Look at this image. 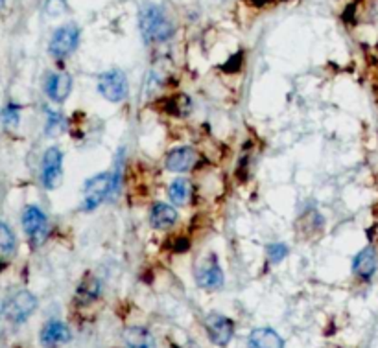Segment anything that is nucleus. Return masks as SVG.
<instances>
[{
    "instance_id": "obj_1",
    "label": "nucleus",
    "mask_w": 378,
    "mask_h": 348,
    "mask_svg": "<svg viewBox=\"0 0 378 348\" xmlns=\"http://www.w3.org/2000/svg\"><path fill=\"white\" fill-rule=\"evenodd\" d=\"M141 30L148 43H165L175 33L174 24L159 6H148L141 14Z\"/></svg>"
},
{
    "instance_id": "obj_2",
    "label": "nucleus",
    "mask_w": 378,
    "mask_h": 348,
    "mask_svg": "<svg viewBox=\"0 0 378 348\" xmlns=\"http://www.w3.org/2000/svg\"><path fill=\"white\" fill-rule=\"evenodd\" d=\"M113 188H115V177L109 172L91 177L83 186V197H81L80 203L81 210L93 212V210L98 209L106 201L107 196L113 192Z\"/></svg>"
},
{
    "instance_id": "obj_3",
    "label": "nucleus",
    "mask_w": 378,
    "mask_h": 348,
    "mask_svg": "<svg viewBox=\"0 0 378 348\" xmlns=\"http://www.w3.org/2000/svg\"><path fill=\"white\" fill-rule=\"evenodd\" d=\"M37 310V299L36 295L30 291H19L14 297H9L6 300L4 308H2V317L9 322V325H23L28 319L34 315Z\"/></svg>"
},
{
    "instance_id": "obj_4",
    "label": "nucleus",
    "mask_w": 378,
    "mask_h": 348,
    "mask_svg": "<svg viewBox=\"0 0 378 348\" xmlns=\"http://www.w3.org/2000/svg\"><path fill=\"white\" fill-rule=\"evenodd\" d=\"M23 228L26 232L31 247H39L48 238V218L39 206L28 205L23 212Z\"/></svg>"
},
{
    "instance_id": "obj_5",
    "label": "nucleus",
    "mask_w": 378,
    "mask_h": 348,
    "mask_svg": "<svg viewBox=\"0 0 378 348\" xmlns=\"http://www.w3.org/2000/svg\"><path fill=\"white\" fill-rule=\"evenodd\" d=\"M96 87H98V93L102 94L103 98L109 103H121L128 98V78H126L124 72L118 70V68L100 74Z\"/></svg>"
},
{
    "instance_id": "obj_6",
    "label": "nucleus",
    "mask_w": 378,
    "mask_h": 348,
    "mask_svg": "<svg viewBox=\"0 0 378 348\" xmlns=\"http://www.w3.org/2000/svg\"><path fill=\"white\" fill-rule=\"evenodd\" d=\"M80 28L76 24H65L53 31L52 39H50L48 52L52 58L65 59L78 48L80 45Z\"/></svg>"
},
{
    "instance_id": "obj_7",
    "label": "nucleus",
    "mask_w": 378,
    "mask_h": 348,
    "mask_svg": "<svg viewBox=\"0 0 378 348\" xmlns=\"http://www.w3.org/2000/svg\"><path fill=\"white\" fill-rule=\"evenodd\" d=\"M41 183L46 190H56L63 183V153L59 147H48L43 155Z\"/></svg>"
},
{
    "instance_id": "obj_8",
    "label": "nucleus",
    "mask_w": 378,
    "mask_h": 348,
    "mask_svg": "<svg viewBox=\"0 0 378 348\" xmlns=\"http://www.w3.org/2000/svg\"><path fill=\"white\" fill-rule=\"evenodd\" d=\"M194 275H196L198 286L203 290H220L223 286V271L214 255H207L198 260Z\"/></svg>"
},
{
    "instance_id": "obj_9",
    "label": "nucleus",
    "mask_w": 378,
    "mask_h": 348,
    "mask_svg": "<svg viewBox=\"0 0 378 348\" xmlns=\"http://www.w3.org/2000/svg\"><path fill=\"white\" fill-rule=\"evenodd\" d=\"M205 330L209 334L210 341L218 347H225L231 343L233 335H235V325L231 319H227L225 315L220 313H209L205 317Z\"/></svg>"
},
{
    "instance_id": "obj_10",
    "label": "nucleus",
    "mask_w": 378,
    "mask_h": 348,
    "mask_svg": "<svg viewBox=\"0 0 378 348\" xmlns=\"http://www.w3.org/2000/svg\"><path fill=\"white\" fill-rule=\"evenodd\" d=\"M72 334L65 322L61 321H50L43 326V330L39 334L41 344L45 348H59L63 344H67L71 341Z\"/></svg>"
},
{
    "instance_id": "obj_11",
    "label": "nucleus",
    "mask_w": 378,
    "mask_h": 348,
    "mask_svg": "<svg viewBox=\"0 0 378 348\" xmlns=\"http://www.w3.org/2000/svg\"><path fill=\"white\" fill-rule=\"evenodd\" d=\"M45 93L53 103H63L72 93V76L67 72H56L46 78Z\"/></svg>"
},
{
    "instance_id": "obj_12",
    "label": "nucleus",
    "mask_w": 378,
    "mask_h": 348,
    "mask_svg": "<svg viewBox=\"0 0 378 348\" xmlns=\"http://www.w3.org/2000/svg\"><path fill=\"white\" fill-rule=\"evenodd\" d=\"M198 161V153L194 147L183 146L170 152L166 157V170L174 172V174H185V172L192 170Z\"/></svg>"
},
{
    "instance_id": "obj_13",
    "label": "nucleus",
    "mask_w": 378,
    "mask_h": 348,
    "mask_svg": "<svg viewBox=\"0 0 378 348\" xmlns=\"http://www.w3.org/2000/svg\"><path fill=\"white\" fill-rule=\"evenodd\" d=\"M378 268V256L374 247H365L352 260V271L362 280H371Z\"/></svg>"
},
{
    "instance_id": "obj_14",
    "label": "nucleus",
    "mask_w": 378,
    "mask_h": 348,
    "mask_svg": "<svg viewBox=\"0 0 378 348\" xmlns=\"http://www.w3.org/2000/svg\"><path fill=\"white\" fill-rule=\"evenodd\" d=\"M178 210L166 203H155L150 210V223L157 231H168L178 223Z\"/></svg>"
},
{
    "instance_id": "obj_15",
    "label": "nucleus",
    "mask_w": 378,
    "mask_h": 348,
    "mask_svg": "<svg viewBox=\"0 0 378 348\" xmlns=\"http://www.w3.org/2000/svg\"><path fill=\"white\" fill-rule=\"evenodd\" d=\"M122 339H124V348H157L155 337L144 326L126 328Z\"/></svg>"
},
{
    "instance_id": "obj_16",
    "label": "nucleus",
    "mask_w": 378,
    "mask_h": 348,
    "mask_svg": "<svg viewBox=\"0 0 378 348\" xmlns=\"http://www.w3.org/2000/svg\"><path fill=\"white\" fill-rule=\"evenodd\" d=\"M251 348H285V341L272 328H255L247 337Z\"/></svg>"
},
{
    "instance_id": "obj_17",
    "label": "nucleus",
    "mask_w": 378,
    "mask_h": 348,
    "mask_svg": "<svg viewBox=\"0 0 378 348\" xmlns=\"http://www.w3.org/2000/svg\"><path fill=\"white\" fill-rule=\"evenodd\" d=\"M168 197L174 206H185L190 199V183L188 179L178 177L168 186Z\"/></svg>"
},
{
    "instance_id": "obj_18",
    "label": "nucleus",
    "mask_w": 378,
    "mask_h": 348,
    "mask_svg": "<svg viewBox=\"0 0 378 348\" xmlns=\"http://www.w3.org/2000/svg\"><path fill=\"white\" fill-rule=\"evenodd\" d=\"M102 293V284L96 277H85V280L81 282L78 288V302L80 304H91L93 300H96Z\"/></svg>"
},
{
    "instance_id": "obj_19",
    "label": "nucleus",
    "mask_w": 378,
    "mask_h": 348,
    "mask_svg": "<svg viewBox=\"0 0 378 348\" xmlns=\"http://www.w3.org/2000/svg\"><path fill=\"white\" fill-rule=\"evenodd\" d=\"M15 249H17V238L14 231L4 221H0V260L11 258L15 255Z\"/></svg>"
},
{
    "instance_id": "obj_20",
    "label": "nucleus",
    "mask_w": 378,
    "mask_h": 348,
    "mask_svg": "<svg viewBox=\"0 0 378 348\" xmlns=\"http://www.w3.org/2000/svg\"><path fill=\"white\" fill-rule=\"evenodd\" d=\"M48 112V118H46V135H59L65 130V118L63 115L56 111H46Z\"/></svg>"
},
{
    "instance_id": "obj_21",
    "label": "nucleus",
    "mask_w": 378,
    "mask_h": 348,
    "mask_svg": "<svg viewBox=\"0 0 378 348\" xmlns=\"http://www.w3.org/2000/svg\"><path fill=\"white\" fill-rule=\"evenodd\" d=\"M266 255L270 262L279 263L288 256V247L285 243H272V246L266 247Z\"/></svg>"
},
{
    "instance_id": "obj_22",
    "label": "nucleus",
    "mask_w": 378,
    "mask_h": 348,
    "mask_svg": "<svg viewBox=\"0 0 378 348\" xmlns=\"http://www.w3.org/2000/svg\"><path fill=\"white\" fill-rule=\"evenodd\" d=\"M45 9L50 17H61V15L65 14L68 8H67V2H65V0H48Z\"/></svg>"
},
{
    "instance_id": "obj_23",
    "label": "nucleus",
    "mask_w": 378,
    "mask_h": 348,
    "mask_svg": "<svg viewBox=\"0 0 378 348\" xmlns=\"http://www.w3.org/2000/svg\"><path fill=\"white\" fill-rule=\"evenodd\" d=\"M19 118H21V111H19V107L15 103H9L4 111V124L8 125V127H17Z\"/></svg>"
},
{
    "instance_id": "obj_24",
    "label": "nucleus",
    "mask_w": 378,
    "mask_h": 348,
    "mask_svg": "<svg viewBox=\"0 0 378 348\" xmlns=\"http://www.w3.org/2000/svg\"><path fill=\"white\" fill-rule=\"evenodd\" d=\"M4 6H6V0H0V9L4 8Z\"/></svg>"
}]
</instances>
